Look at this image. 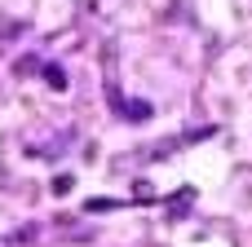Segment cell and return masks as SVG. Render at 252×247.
<instances>
[{
  "label": "cell",
  "instance_id": "cell-3",
  "mask_svg": "<svg viewBox=\"0 0 252 247\" xmlns=\"http://www.w3.org/2000/svg\"><path fill=\"white\" fill-rule=\"evenodd\" d=\"M71 186H75V181H71L66 172H62V177H53V194H58V199H62V194H71Z\"/></svg>",
  "mask_w": 252,
  "mask_h": 247
},
{
  "label": "cell",
  "instance_id": "cell-2",
  "mask_svg": "<svg viewBox=\"0 0 252 247\" xmlns=\"http://www.w3.org/2000/svg\"><path fill=\"white\" fill-rule=\"evenodd\" d=\"M44 80H49V88H58V93L66 88V71H62V66H53V62L44 66Z\"/></svg>",
  "mask_w": 252,
  "mask_h": 247
},
{
  "label": "cell",
  "instance_id": "cell-1",
  "mask_svg": "<svg viewBox=\"0 0 252 247\" xmlns=\"http://www.w3.org/2000/svg\"><path fill=\"white\" fill-rule=\"evenodd\" d=\"M106 93H111V102L120 106V115H124V119H133V124H142V119H151V102H124V97H120L115 88H106Z\"/></svg>",
  "mask_w": 252,
  "mask_h": 247
},
{
  "label": "cell",
  "instance_id": "cell-4",
  "mask_svg": "<svg viewBox=\"0 0 252 247\" xmlns=\"http://www.w3.org/2000/svg\"><path fill=\"white\" fill-rule=\"evenodd\" d=\"M84 208H89V212H111V208H120V203H115V199H89Z\"/></svg>",
  "mask_w": 252,
  "mask_h": 247
}]
</instances>
